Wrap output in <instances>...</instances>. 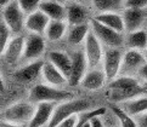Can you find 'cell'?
<instances>
[{"mask_svg": "<svg viewBox=\"0 0 147 127\" xmlns=\"http://www.w3.org/2000/svg\"><path fill=\"white\" fill-rule=\"evenodd\" d=\"M91 31L96 35V38L100 40L102 45L106 47H113V49H120L125 44V36L124 33L114 30L112 28H108L106 25L101 24L95 19H91L90 22Z\"/></svg>", "mask_w": 147, "mask_h": 127, "instance_id": "6", "label": "cell"}, {"mask_svg": "<svg viewBox=\"0 0 147 127\" xmlns=\"http://www.w3.org/2000/svg\"><path fill=\"white\" fill-rule=\"evenodd\" d=\"M107 109L106 108H97V109H94V110H86L84 113H80L78 115V121H77V125L74 127H84L88 121H90L92 118L95 116H103L106 114Z\"/></svg>", "mask_w": 147, "mask_h": 127, "instance_id": "29", "label": "cell"}, {"mask_svg": "<svg viewBox=\"0 0 147 127\" xmlns=\"http://www.w3.org/2000/svg\"><path fill=\"white\" fill-rule=\"evenodd\" d=\"M66 22L68 25H78L88 22V11L86 9L79 4H71L66 7Z\"/></svg>", "mask_w": 147, "mask_h": 127, "instance_id": "23", "label": "cell"}, {"mask_svg": "<svg viewBox=\"0 0 147 127\" xmlns=\"http://www.w3.org/2000/svg\"><path fill=\"white\" fill-rule=\"evenodd\" d=\"M48 61L51 62L57 69L63 74L68 81V76L71 74V68H72V57L63 51H50L48 53Z\"/></svg>", "mask_w": 147, "mask_h": 127, "instance_id": "19", "label": "cell"}, {"mask_svg": "<svg viewBox=\"0 0 147 127\" xmlns=\"http://www.w3.org/2000/svg\"><path fill=\"white\" fill-rule=\"evenodd\" d=\"M125 44L128 45L129 49L144 52L147 46V30L141 28L134 31H129L125 36Z\"/></svg>", "mask_w": 147, "mask_h": 127, "instance_id": "24", "label": "cell"}, {"mask_svg": "<svg viewBox=\"0 0 147 127\" xmlns=\"http://www.w3.org/2000/svg\"><path fill=\"white\" fill-rule=\"evenodd\" d=\"M106 82L107 79L105 75V72L102 69L92 68V69H89L86 72L80 85L83 88L88 90V91H97V90L102 88Z\"/></svg>", "mask_w": 147, "mask_h": 127, "instance_id": "17", "label": "cell"}, {"mask_svg": "<svg viewBox=\"0 0 147 127\" xmlns=\"http://www.w3.org/2000/svg\"><path fill=\"white\" fill-rule=\"evenodd\" d=\"M41 76H43V80L45 81V84L50 85V86L61 88L63 85L68 84L67 78L49 61L44 62L43 70H41Z\"/></svg>", "mask_w": 147, "mask_h": 127, "instance_id": "18", "label": "cell"}, {"mask_svg": "<svg viewBox=\"0 0 147 127\" xmlns=\"http://www.w3.org/2000/svg\"><path fill=\"white\" fill-rule=\"evenodd\" d=\"M138 79L145 85V86H147V61H146L145 64L140 68V70L138 73Z\"/></svg>", "mask_w": 147, "mask_h": 127, "instance_id": "34", "label": "cell"}, {"mask_svg": "<svg viewBox=\"0 0 147 127\" xmlns=\"http://www.w3.org/2000/svg\"><path fill=\"white\" fill-rule=\"evenodd\" d=\"M41 1H43V0H17V3L20 4L21 9L23 10V12L26 15L36 11L40 6Z\"/></svg>", "mask_w": 147, "mask_h": 127, "instance_id": "31", "label": "cell"}, {"mask_svg": "<svg viewBox=\"0 0 147 127\" xmlns=\"http://www.w3.org/2000/svg\"><path fill=\"white\" fill-rule=\"evenodd\" d=\"M84 55H85L89 69L96 68L100 63H102L103 58V45L96 38V35L90 30L84 41Z\"/></svg>", "mask_w": 147, "mask_h": 127, "instance_id": "9", "label": "cell"}, {"mask_svg": "<svg viewBox=\"0 0 147 127\" xmlns=\"http://www.w3.org/2000/svg\"><path fill=\"white\" fill-rule=\"evenodd\" d=\"M136 122H138L139 127H147V112L140 115L139 118H136Z\"/></svg>", "mask_w": 147, "mask_h": 127, "instance_id": "36", "label": "cell"}, {"mask_svg": "<svg viewBox=\"0 0 147 127\" xmlns=\"http://www.w3.org/2000/svg\"><path fill=\"white\" fill-rule=\"evenodd\" d=\"M125 31H134L141 29L147 18V9H133L125 7L122 13Z\"/></svg>", "mask_w": 147, "mask_h": 127, "instance_id": "12", "label": "cell"}, {"mask_svg": "<svg viewBox=\"0 0 147 127\" xmlns=\"http://www.w3.org/2000/svg\"><path fill=\"white\" fill-rule=\"evenodd\" d=\"M3 21L11 34L18 35L24 28L26 13L21 9L17 0H11L3 7Z\"/></svg>", "mask_w": 147, "mask_h": 127, "instance_id": "5", "label": "cell"}, {"mask_svg": "<svg viewBox=\"0 0 147 127\" xmlns=\"http://www.w3.org/2000/svg\"><path fill=\"white\" fill-rule=\"evenodd\" d=\"M35 112V104L32 102H17L10 105L3 113V119L7 124L13 126H21L29 124Z\"/></svg>", "mask_w": 147, "mask_h": 127, "instance_id": "4", "label": "cell"}, {"mask_svg": "<svg viewBox=\"0 0 147 127\" xmlns=\"http://www.w3.org/2000/svg\"><path fill=\"white\" fill-rule=\"evenodd\" d=\"M66 21H50L48 28L45 30V38L49 41H59L65 36L67 31Z\"/></svg>", "mask_w": 147, "mask_h": 127, "instance_id": "26", "label": "cell"}, {"mask_svg": "<svg viewBox=\"0 0 147 127\" xmlns=\"http://www.w3.org/2000/svg\"><path fill=\"white\" fill-rule=\"evenodd\" d=\"M109 127H113V126H109Z\"/></svg>", "mask_w": 147, "mask_h": 127, "instance_id": "41", "label": "cell"}, {"mask_svg": "<svg viewBox=\"0 0 147 127\" xmlns=\"http://www.w3.org/2000/svg\"><path fill=\"white\" fill-rule=\"evenodd\" d=\"M120 107L124 109V112H127L130 116L133 118H139L140 115H142L144 113L147 112V96L142 94V96L131 98L129 100L119 104Z\"/></svg>", "mask_w": 147, "mask_h": 127, "instance_id": "21", "label": "cell"}, {"mask_svg": "<svg viewBox=\"0 0 147 127\" xmlns=\"http://www.w3.org/2000/svg\"><path fill=\"white\" fill-rule=\"evenodd\" d=\"M86 110H90V103L85 99H73L72 98V99L65 100V102H61L60 104H57L55 107L48 127H56L65 119L73 116V115L84 113Z\"/></svg>", "mask_w": 147, "mask_h": 127, "instance_id": "3", "label": "cell"}, {"mask_svg": "<svg viewBox=\"0 0 147 127\" xmlns=\"http://www.w3.org/2000/svg\"><path fill=\"white\" fill-rule=\"evenodd\" d=\"M90 126L91 127H106L102 121V116H95L90 120Z\"/></svg>", "mask_w": 147, "mask_h": 127, "instance_id": "35", "label": "cell"}, {"mask_svg": "<svg viewBox=\"0 0 147 127\" xmlns=\"http://www.w3.org/2000/svg\"><path fill=\"white\" fill-rule=\"evenodd\" d=\"M73 93L66 90H62L60 87L50 86L48 84H36L30 88L28 100L33 104L38 103H61L65 100L72 99Z\"/></svg>", "mask_w": 147, "mask_h": 127, "instance_id": "2", "label": "cell"}, {"mask_svg": "<svg viewBox=\"0 0 147 127\" xmlns=\"http://www.w3.org/2000/svg\"><path fill=\"white\" fill-rule=\"evenodd\" d=\"M111 113L114 115L115 120L119 122V127H139L136 119L130 116L127 112H124V109L117 104H112L111 107Z\"/></svg>", "mask_w": 147, "mask_h": 127, "instance_id": "27", "label": "cell"}, {"mask_svg": "<svg viewBox=\"0 0 147 127\" xmlns=\"http://www.w3.org/2000/svg\"><path fill=\"white\" fill-rule=\"evenodd\" d=\"M44 51H45V38L43 35L30 33L24 41V51L22 59L26 62L40 59Z\"/></svg>", "mask_w": 147, "mask_h": 127, "instance_id": "10", "label": "cell"}, {"mask_svg": "<svg viewBox=\"0 0 147 127\" xmlns=\"http://www.w3.org/2000/svg\"><path fill=\"white\" fill-rule=\"evenodd\" d=\"M10 1H11V0H0V6H5V5H6V4H9Z\"/></svg>", "mask_w": 147, "mask_h": 127, "instance_id": "38", "label": "cell"}, {"mask_svg": "<svg viewBox=\"0 0 147 127\" xmlns=\"http://www.w3.org/2000/svg\"><path fill=\"white\" fill-rule=\"evenodd\" d=\"M5 91V82H4V79H3V75L0 73V93H3Z\"/></svg>", "mask_w": 147, "mask_h": 127, "instance_id": "37", "label": "cell"}, {"mask_svg": "<svg viewBox=\"0 0 147 127\" xmlns=\"http://www.w3.org/2000/svg\"><path fill=\"white\" fill-rule=\"evenodd\" d=\"M24 41L26 38L22 35H15L10 39L9 44L6 46V50L4 52V61L10 66H13L22 59L23 51H24Z\"/></svg>", "mask_w": 147, "mask_h": 127, "instance_id": "13", "label": "cell"}, {"mask_svg": "<svg viewBox=\"0 0 147 127\" xmlns=\"http://www.w3.org/2000/svg\"><path fill=\"white\" fill-rule=\"evenodd\" d=\"M122 59H123V52L120 49L107 47L103 51L102 70L105 72L107 81H111L117 76H119Z\"/></svg>", "mask_w": 147, "mask_h": 127, "instance_id": "8", "label": "cell"}, {"mask_svg": "<svg viewBox=\"0 0 147 127\" xmlns=\"http://www.w3.org/2000/svg\"><path fill=\"white\" fill-rule=\"evenodd\" d=\"M124 7L133 9H147V0H125Z\"/></svg>", "mask_w": 147, "mask_h": 127, "instance_id": "32", "label": "cell"}, {"mask_svg": "<svg viewBox=\"0 0 147 127\" xmlns=\"http://www.w3.org/2000/svg\"><path fill=\"white\" fill-rule=\"evenodd\" d=\"M94 19L100 22L101 24L106 25L108 28H112L114 30L119 31V33H124L125 27H124V21L123 16L118 12H103L96 15Z\"/></svg>", "mask_w": 147, "mask_h": 127, "instance_id": "22", "label": "cell"}, {"mask_svg": "<svg viewBox=\"0 0 147 127\" xmlns=\"http://www.w3.org/2000/svg\"><path fill=\"white\" fill-rule=\"evenodd\" d=\"M84 127H91V126H90V121H88V122L84 125Z\"/></svg>", "mask_w": 147, "mask_h": 127, "instance_id": "39", "label": "cell"}, {"mask_svg": "<svg viewBox=\"0 0 147 127\" xmlns=\"http://www.w3.org/2000/svg\"><path fill=\"white\" fill-rule=\"evenodd\" d=\"M125 0H91L98 13L103 12H118L120 9L124 7Z\"/></svg>", "mask_w": 147, "mask_h": 127, "instance_id": "28", "label": "cell"}, {"mask_svg": "<svg viewBox=\"0 0 147 127\" xmlns=\"http://www.w3.org/2000/svg\"><path fill=\"white\" fill-rule=\"evenodd\" d=\"M0 118H1V115H0Z\"/></svg>", "mask_w": 147, "mask_h": 127, "instance_id": "42", "label": "cell"}, {"mask_svg": "<svg viewBox=\"0 0 147 127\" xmlns=\"http://www.w3.org/2000/svg\"><path fill=\"white\" fill-rule=\"evenodd\" d=\"M49 22H50V18L41 11V10L38 9L36 11L27 15L24 28L32 34L44 35L45 30L49 25Z\"/></svg>", "mask_w": 147, "mask_h": 127, "instance_id": "15", "label": "cell"}, {"mask_svg": "<svg viewBox=\"0 0 147 127\" xmlns=\"http://www.w3.org/2000/svg\"><path fill=\"white\" fill-rule=\"evenodd\" d=\"M147 87L136 76L119 75L108 81V98L113 103H123L125 100L145 94Z\"/></svg>", "mask_w": 147, "mask_h": 127, "instance_id": "1", "label": "cell"}, {"mask_svg": "<svg viewBox=\"0 0 147 127\" xmlns=\"http://www.w3.org/2000/svg\"><path fill=\"white\" fill-rule=\"evenodd\" d=\"M78 115H73V116H69V118L65 119L63 121H61V122L57 125L56 127H74L77 125V121H78Z\"/></svg>", "mask_w": 147, "mask_h": 127, "instance_id": "33", "label": "cell"}, {"mask_svg": "<svg viewBox=\"0 0 147 127\" xmlns=\"http://www.w3.org/2000/svg\"><path fill=\"white\" fill-rule=\"evenodd\" d=\"M91 30L90 28V23H83V24H78V25H72L71 29L68 30L67 34V40L71 45L77 46L85 41L86 35L89 34V31Z\"/></svg>", "mask_w": 147, "mask_h": 127, "instance_id": "25", "label": "cell"}, {"mask_svg": "<svg viewBox=\"0 0 147 127\" xmlns=\"http://www.w3.org/2000/svg\"><path fill=\"white\" fill-rule=\"evenodd\" d=\"M146 63V57L142 51L128 49L123 53L122 66L119 75L122 76H136L140 68Z\"/></svg>", "mask_w": 147, "mask_h": 127, "instance_id": "7", "label": "cell"}, {"mask_svg": "<svg viewBox=\"0 0 147 127\" xmlns=\"http://www.w3.org/2000/svg\"><path fill=\"white\" fill-rule=\"evenodd\" d=\"M44 61L43 59H35L32 62H28L26 66L21 67L20 69L15 73V80L21 84H28L34 81L39 75H41Z\"/></svg>", "mask_w": 147, "mask_h": 127, "instance_id": "14", "label": "cell"}, {"mask_svg": "<svg viewBox=\"0 0 147 127\" xmlns=\"http://www.w3.org/2000/svg\"><path fill=\"white\" fill-rule=\"evenodd\" d=\"M56 107L55 103H38L35 104V112L33 118L30 119L28 127H48L52 113H54V109Z\"/></svg>", "mask_w": 147, "mask_h": 127, "instance_id": "16", "label": "cell"}, {"mask_svg": "<svg viewBox=\"0 0 147 127\" xmlns=\"http://www.w3.org/2000/svg\"><path fill=\"white\" fill-rule=\"evenodd\" d=\"M71 57H72V68H71V74L68 76V85L77 86V85H80L84 75L89 70V66L85 55H84V51H76Z\"/></svg>", "mask_w": 147, "mask_h": 127, "instance_id": "11", "label": "cell"}, {"mask_svg": "<svg viewBox=\"0 0 147 127\" xmlns=\"http://www.w3.org/2000/svg\"><path fill=\"white\" fill-rule=\"evenodd\" d=\"M10 36H11V31L4 23H1L0 24V57L4 55L5 50H6V46L11 39Z\"/></svg>", "mask_w": 147, "mask_h": 127, "instance_id": "30", "label": "cell"}, {"mask_svg": "<svg viewBox=\"0 0 147 127\" xmlns=\"http://www.w3.org/2000/svg\"><path fill=\"white\" fill-rule=\"evenodd\" d=\"M39 10H41L48 16L50 21H66V15H67L66 6L59 1H55V0L41 1Z\"/></svg>", "mask_w": 147, "mask_h": 127, "instance_id": "20", "label": "cell"}, {"mask_svg": "<svg viewBox=\"0 0 147 127\" xmlns=\"http://www.w3.org/2000/svg\"><path fill=\"white\" fill-rule=\"evenodd\" d=\"M144 55H145V57H146V61H147V46H146V50L144 51Z\"/></svg>", "mask_w": 147, "mask_h": 127, "instance_id": "40", "label": "cell"}]
</instances>
